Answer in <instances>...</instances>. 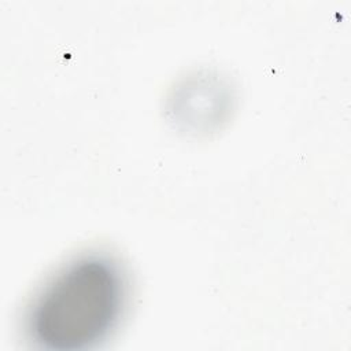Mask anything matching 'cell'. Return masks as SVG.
<instances>
[{
  "mask_svg": "<svg viewBox=\"0 0 351 351\" xmlns=\"http://www.w3.org/2000/svg\"><path fill=\"white\" fill-rule=\"evenodd\" d=\"M128 304L121 263L104 252L82 254L63 265L32 298L25 329L41 348L85 350L104 340Z\"/></svg>",
  "mask_w": 351,
  "mask_h": 351,
  "instance_id": "obj_1",
  "label": "cell"
}]
</instances>
